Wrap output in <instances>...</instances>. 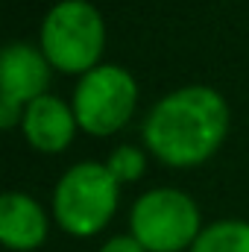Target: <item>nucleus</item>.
Masks as SVG:
<instances>
[{
    "label": "nucleus",
    "instance_id": "7",
    "mask_svg": "<svg viewBox=\"0 0 249 252\" xmlns=\"http://www.w3.org/2000/svg\"><path fill=\"white\" fill-rule=\"evenodd\" d=\"M76 126H79L76 115L59 97H50V94L32 100L24 112V132H27L30 144L44 153H62L70 144Z\"/></svg>",
    "mask_w": 249,
    "mask_h": 252
},
{
    "label": "nucleus",
    "instance_id": "9",
    "mask_svg": "<svg viewBox=\"0 0 249 252\" xmlns=\"http://www.w3.org/2000/svg\"><path fill=\"white\" fill-rule=\"evenodd\" d=\"M190 252H249V223L220 220L205 232H199Z\"/></svg>",
    "mask_w": 249,
    "mask_h": 252
},
{
    "label": "nucleus",
    "instance_id": "8",
    "mask_svg": "<svg viewBox=\"0 0 249 252\" xmlns=\"http://www.w3.org/2000/svg\"><path fill=\"white\" fill-rule=\"evenodd\" d=\"M0 238L9 250H35L47 238V217L27 193H3L0 199Z\"/></svg>",
    "mask_w": 249,
    "mask_h": 252
},
{
    "label": "nucleus",
    "instance_id": "11",
    "mask_svg": "<svg viewBox=\"0 0 249 252\" xmlns=\"http://www.w3.org/2000/svg\"><path fill=\"white\" fill-rule=\"evenodd\" d=\"M100 252H147V250H144L135 238H126V235H121V238H112V241H109V244H106Z\"/></svg>",
    "mask_w": 249,
    "mask_h": 252
},
{
    "label": "nucleus",
    "instance_id": "1",
    "mask_svg": "<svg viewBox=\"0 0 249 252\" xmlns=\"http://www.w3.org/2000/svg\"><path fill=\"white\" fill-rule=\"evenodd\" d=\"M226 100L202 85L167 94L153 106L144 124L147 147L167 164L187 167L205 161L226 138Z\"/></svg>",
    "mask_w": 249,
    "mask_h": 252
},
{
    "label": "nucleus",
    "instance_id": "10",
    "mask_svg": "<svg viewBox=\"0 0 249 252\" xmlns=\"http://www.w3.org/2000/svg\"><path fill=\"white\" fill-rule=\"evenodd\" d=\"M109 173L118 179V182H132V179H138L141 173H144V153L141 150H135V147H118L115 153H112V158H109Z\"/></svg>",
    "mask_w": 249,
    "mask_h": 252
},
{
    "label": "nucleus",
    "instance_id": "6",
    "mask_svg": "<svg viewBox=\"0 0 249 252\" xmlns=\"http://www.w3.org/2000/svg\"><path fill=\"white\" fill-rule=\"evenodd\" d=\"M50 82L47 56L30 44H9L3 50V73H0V124L12 129L21 112V103H32L44 97Z\"/></svg>",
    "mask_w": 249,
    "mask_h": 252
},
{
    "label": "nucleus",
    "instance_id": "5",
    "mask_svg": "<svg viewBox=\"0 0 249 252\" xmlns=\"http://www.w3.org/2000/svg\"><path fill=\"white\" fill-rule=\"evenodd\" d=\"M138 85L132 73L118 64H100L88 70L73 91L76 124L91 135H112L132 118Z\"/></svg>",
    "mask_w": 249,
    "mask_h": 252
},
{
    "label": "nucleus",
    "instance_id": "2",
    "mask_svg": "<svg viewBox=\"0 0 249 252\" xmlns=\"http://www.w3.org/2000/svg\"><path fill=\"white\" fill-rule=\"evenodd\" d=\"M103 18L88 0L56 3L41 24V47L47 62L67 73L94 70V62L103 53Z\"/></svg>",
    "mask_w": 249,
    "mask_h": 252
},
{
    "label": "nucleus",
    "instance_id": "4",
    "mask_svg": "<svg viewBox=\"0 0 249 252\" xmlns=\"http://www.w3.org/2000/svg\"><path fill=\"white\" fill-rule=\"evenodd\" d=\"M132 238L147 252H179L199 238V211L176 188L144 193L132 208Z\"/></svg>",
    "mask_w": 249,
    "mask_h": 252
},
{
    "label": "nucleus",
    "instance_id": "3",
    "mask_svg": "<svg viewBox=\"0 0 249 252\" xmlns=\"http://www.w3.org/2000/svg\"><path fill=\"white\" fill-rule=\"evenodd\" d=\"M118 179L106 164L82 161L70 167L56 185L53 211L64 232L70 235H94L100 232L115 208H118Z\"/></svg>",
    "mask_w": 249,
    "mask_h": 252
}]
</instances>
